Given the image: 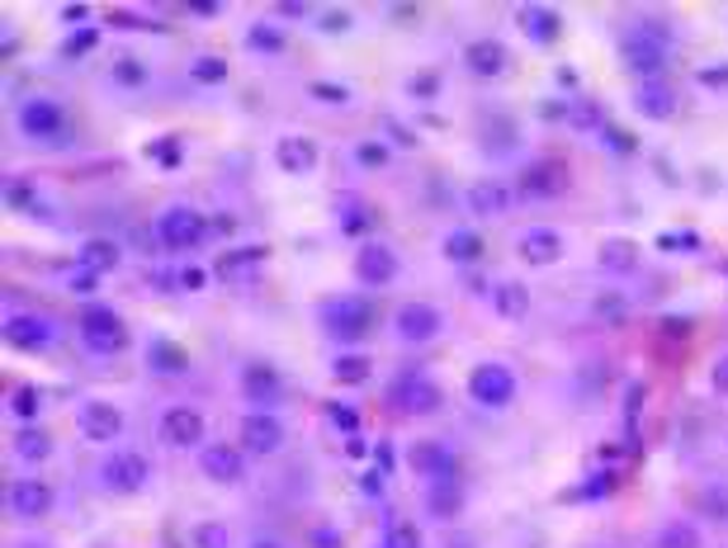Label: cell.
<instances>
[{
    "instance_id": "48",
    "label": "cell",
    "mask_w": 728,
    "mask_h": 548,
    "mask_svg": "<svg viewBox=\"0 0 728 548\" xmlns=\"http://www.w3.org/2000/svg\"><path fill=\"white\" fill-rule=\"evenodd\" d=\"M62 20H67V24H81V20H85V5H67Z\"/></svg>"
},
{
    "instance_id": "18",
    "label": "cell",
    "mask_w": 728,
    "mask_h": 548,
    "mask_svg": "<svg viewBox=\"0 0 728 548\" xmlns=\"http://www.w3.org/2000/svg\"><path fill=\"white\" fill-rule=\"evenodd\" d=\"M516 247L525 255V265H539V270L553 265V261H563V237L553 233V227H530Z\"/></svg>"
},
{
    "instance_id": "16",
    "label": "cell",
    "mask_w": 728,
    "mask_h": 548,
    "mask_svg": "<svg viewBox=\"0 0 728 548\" xmlns=\"http://www.w3.org/2000/svg\"><path fill=\"white\" fill-rule=\"evenodd\" d=\"M10 511L20 515V521H38V515H48L52 511V487L38 483V478L10 483Z\"/></svg>"
},
{
    "instance_id": "44",
    "label": "cell",
    "mask_w": 728,
    "mask_h": 548,
    "mask_svg": "<svg viewBox=\"0 0 728 548\" xmlns=\"http://www.w3.org/2000/svg\"><path fill=\"white\" fill-rule=\"evenodd\" d=\"M312 95H318V99H336V105H346V85H326V81H318V85H312Z\"/></svg>"
},
{
    "instance_id": "8",
    "label": "cell",
    "mask_w": 728,
    "mask_h": 548,
    "mask_svg": "<svg viewBox=\"0 0 728 548\" xmlns=\"http://www.w3.org/2000/svg\"><path fill=\"white\" fill-rule=\"evenodd\" d=\"M20 128L34 142H57L67 133V114L57 99H28V105L20 109Z\"/></svg>"
},
{
    "instance_id": "4",
    "label": "cell",
    "mask_w": 728,
    "mask_h": 548,
    "mask_svg": "<svg viewBox=\"0 0 728 548\" xmlns=\"http://www.w3.org/2000/svg\"><path fill=\"white\" fill-rule=\"evenodd\" d=\"M156 237H162V247L166 251H194L199 241H204V218H199L194 209H166L162 218H156Z\"/></svg>"
},
{
    "instance_id": "45",
    "label": "cell",
    "mask_w": 728,
    "mask_h": 548,
    "mask_svg": "<svg viewBox=\"0 0 728 548\" xmlns=\"http://www.w3.org/2000/svg\"><path fill=\"white\" fill-rule=\"evenodd\" d=\"M360 162H365V166H383V162H389V152H383L379 142H365V147H360Z\"/></svg>"
},
{
    "instance_id": "27",
    "label": "cell",
    "mask_w": 728,
    "mask_h": 548,
    "mask_svg": "<svg viewBox=\"0 0 728 548\" xmlns=\"http://www.w3.org/2000/svg\"><path fill=\"white\" fill-rule=\"evenodd\" d=\"M559 190H563V166L539 162L525 170V194H559Z\"/></svg>"
},
{
    "instance_id": "11",
    "label": "cell",
    "mask_w": 728,
    "mask_h": 548,
    "mask_svg": "<svg viewBox=\"0 0 728 548\" xmlns=\"http://www.w3.org/2000/svg\"><path fill=\"white\" fill-rule=\"evenodd\" d=\"M326 326L341 341H365L369 326H374V312H369L365 298H341L336 308H326Z\"/></svg>"
},
{
    "instance_id": "46",
    "label": "cell",
    "mask_w": 728,
    "mask_h": 548,
    "mask_svg": "<svg viewBox=\"0 0 728 548\" xmlns=\"http://www.w3.org/2000/svg\"><path fill=\"white\" fill-rule=\"evenodd\" d=\"M360 492H365V497H383V473H365V478H360Z\"/></svg>"
},
{
    "instance_id": "33",
    "label": "cell",
    "mask_w": 728,
    "mask_h": 548,
    "mask_svg": "<svg viewBox=\"0 0 728 548\" xmlns=\"http://www.w3.org/2000/svg\"><path fill=\"white\" fill-rule=\"evenodd\" d=\"M261 261H265V251L261 247H247V251H232V255H223L218 261V274H247V270H261Z\"/></svg>"
},
{
    "instance_id": "20",
    "label": "cell",
    "mask_w": 728,
    "mask_h": 548,
    "mask_svg": "<svg viewBox=\"0 0 728 548\" xmlns=\"http://www.w3.org/2000/svg\"><path fill=\"white\" fill-rule=\"evenodd\" d=\"M634 109L644 114V119H653V123H667V119L677 114V95L667 91L663 81H644V85L634 91Z\"/></svg>"
},
{
    "instance_id": "23",
    "label": "cell",
    "mask_w": 728,
    "mask_h": 548,
    "mask_svg": "<svg viewBox=\"0 0 728 548\" xmlns=\"http://www.w3.org/2000/svg\"><path fill=\"white\" fill-rule=\"evenodd\" d=\"M275 162H279V170H289V176H308V170L318 166V147H312L308 138H279Z\"/></svg>"
},
{
    "instance_id": "30",
    "label": "cell",
    "mask_w": 728,
    "mask_h": 548,
    "mask_svg": "<svg viewBox=\"0 0 728 548\" xmlns=\"http://www.w3.org/2000/svg\"><path fill=\"white\" fill-rule=\"evenodd\" d=\"M601 265L616 270V274H630L639 265V247H634V241H606V247H601Z\"/></svg>"
},
{
    "instance_id": "32",
    "label": "cell",
    "mask_w": 728,
    "mask_h": 548,
    "mask_svg": "<svg viewBox=\"0 0 728 548\" xmlns=\"http://www.w3.org/2000/svg\"><path fill=\"white\" fill-rule=\"evenodd\" d=\"M109 76L119 85H128V91H138V85H147V62H138V57H114Z\"/></svg>"
},
{
    "instance_id": "40",
    "label": "cell",
    "mask_w": 728,
    "mask_h": 548,
    "mask_svg": "<svg viewBox=\"0 0 728 548\" xmlns=\"http://www.w3.org/2000/svg\"><path fill=\"white\" fill-rule=\"evenodd\" d=\"M194 548H227V529L218 521H199L194 525Z\"/></svg>"
},
{
    "instance_id": "9",
    "label": "cell",
    "mask_w": 728,
    "mask_h": 548,
    "mask_svg": "<svg viewBox=\"0 0 728 548\" xmlns=\"http://www.w3.org/2000/svg\"><path fill=\"white\" fill-rule=\"evenodd\" d=\"M241 450L247 454H279L284 450V426H279V416H270V412H251V416H241Z\"/></svg>"
},
{
    "instance_id": "14",
    "label": "cell",
    "mask_w": 728,
    "mask_h": 548,
    "mask_svg": "<svg viewBox=\"0 0 728 548\" xmlns=\"http://www.w3.org/2000/svg\"><path fill=\"white\" fill-rule=\"evenodd\" d=\"M162 444L170 450H190V444H204V416L194 407H170L162 416Z\"/></svg>"
},
{
    "instance_id": "1",
    "label": "cell",
    "mask_w": 728,
    "mask_h": 548,
    "mask_svg": "<svg viewBox=\"0 0 728 548\" xmlns=\"http://www.w3.org/2000/svg\"><path fill=\"white\" fill-rule=\"evenodd\" d=\"M620 57H624V67H630L634 76L658 81L667 71V34L658 24H639L634 34L620 38Z\"/></svg>"
},
{
    "instance_id": "49",
    "label": "cell",
    "mask_w": 728,
    "mask_h": 548,
    "mask_svg": "<svg viewBox=\"0 0 728 548\" xmlns=\"http://www.w3.org/2000/svg\"><path fill=\"white\" fill-rule=\"evenodd\" d=\"M180 284H184V288H199V284H204V274H199V270H184Z\"/></svg>"
},
{
    "instance_id": "3",
    "label": "cell",
    "mask_w": 728,
    "mask_h": 548,
    "mask_svg": "<svg viewBox=\"0 0 728 548\" xmlns=\"http://www.w3.org/2000/svg\"><path fill=\"white\" fill-rule=\"evenodd\" d=\"M99 478H105V487L109 492H119V497H133V492H142L147 487V478H152V464L142 458L138 450H119V454H109L105 458V468H99Z\"/></svg>"
},
{
    "instance_id": "19",
    "label": "cell",
    "mask_w": 728,
    "mask_h": 548,
    "mask_svg": "<svg viewBox=\"0 0 728 548\" xmlns=\"http://www.w3.org/2000/svg\"><path fill=\"white\" fill-rule=\"evenodd\" d=\"M511 209V190L502 180H478L474 190H468V213L474 218H502Z\"/></svg>"
},
{
    "instance_id": "6",
    "label": "cell",
    "mask_w": 728,
    "mask_h": 548,
    "mask_svg": "<svg viewBox=\"0 0 728 548\" xmlns=\"http://www.w3.org/2000/svg\"><path fill=\"white\" fill-rule=\"evenodd\" d=\"M393 326H397V336L411 341V345H426V341H435L440 331H445V317H440V308H431V302H403L393 317Z\"/></svg>"
},
{
    "instance_id": "39",
    "label": "cell",
    "mask_w": 728,
    "mask_h": 548,
    "mask_svg": "<svg viewBox=\"0 0 728 548\" xmlns=\"http://www.w3.org/2000/svg\"><path fill=\"white\" fill-rule=\"evenodd\" d=\"M10 407H14V416H20V421H34V416L43 412V393H38V388H20Z\"/></svg>"
},
{
    "instance_id": "36",
    "label": "cell",
    "mask_w": 728,
    "mask_h": 548,
    "mask_svg": "<svg viewBox=\"0 0 728 548\" xmlns=\"http://www.w3.org/2000/svg\"><path fill=\"white\" fill-rule=\"evenodd\" d=\"M14 454H20V458H34V464H38V458L52 454V440L43 436V430H24V436L14 440Z\"/></svg>"
},
{
    "instance_id": "50",
    "label": "cell",
    "mask_w": 728,
    "mask_h": 548,
    "mask_svg": "<svg viewBox=\"0 0 728 548\" xmlns=\"http://www.w3.org/2000/svg\"><path fill=\"white\" fill-rule=\"evenodd\" d=\"M251 548H279V544H251Z\"/></svg>"
},
{
    "instance_id": "22",
    "label": "cell",
    "mask_w": 728,
    "mask_h": 548,
    "mask_svg": "<svg viewBox=\"0 0 728 548\" xmlns=\"http://www.w3.org/2000/svg\"><path fill=\"white\" fill-rule=\"evenodd\" d=\"M516 20H521V28H525V34H530L535 43H559V34H563L559 10H549V5H521Z\"/></svg>"
},
{
    "instance_id": "24",
    "label": "cell",
    "mask_w": 728,
    "mask_h": 548,
    "mask_svg": "<svg viewBox=\"0 0 728 548\" xmlns=\"http://www.w3.org/2000/svg\"><path fill=\"white\" fill-rule=\"evenodd\" d=\"M241 388H247V393L261 402V407H270V402H275L279 393H284V383H279V373L270 369V365H251L247 373H241Z\"/></svg>"
},
{
    "instance_id": "17",
    "label": "cell",
    "mask_w": 728,
    "mask_h": 548,
    "mask_svg": "<svg viewBox=\"0 0 728 548\" xmlns=\"http://www.w3.org/2000/svg\"><path fill=\"white\" fill-rule=\"evenodd\" d=\"M355 274H360V284H393L397 279V255L389 247H379V241H369V247H360V255H355Z\"/></svg>"
},
{
    "instance_id": "2",
    "label": "cell",
    "mask_w": 728,
    "mask_h": 548,
    "mask_svg": "<svg viewBox=\"0 0 728 548\" xmlns=\"http://www.w3.org/2000/svg\"><path fill=\"white\" fill-rule=\"evenodd\" d=\"M76 331H81L85 350H95V355H114V350H123V341H128L123 317L105 308V302H85L76 317Z\"/></svg>"
},
{
    "instance_id": "28",
    "label": "cell",
    "mask_w": 728,
    "mask_h": 548,
    "mask_svg": "<svg viewBox=\"0 0 728 548\" xmlns=\"http://www.w3.org/2000/svg\"><path fill=\"white\" fill-rule=\"evenodd\" d=\"M445 255H450V261H460V265H474V261H482V237L468 233V227H460V233L445 237Z\"/></svg>"
},
{
    "instance_id": "15",
    "label": "cell",
    "mask_w": 728,
    "mask_h": 548,
    "mask_svg": "<svg viewBox=\"0 0 728 548\" xmlns=\"http://www.w3.org/2000/svg\"><path fill=\"white\" fill-rule=\"evenodd\" d=\"M393 402L403 412H411V416H431V412H440V388L431 383V379H421V373H407V379H397V388H393Z\"/></svg>"
},
{
    "instance_id": "35",
    "label": "cell",
    "mask_w": 728,
    "mask_h": 548,
    "mask_svg": "<svg viewBox=\"0 0 728 548\" xmlns=\"http://www.w3.org/2000/svg\"><path fill=\"white\" fill-rule=\"evenodd\" d=\"M332 379L336 383H365L369 379V359L365 355H341L332 365Z\"/></svg>"
},
{
    "instance_id": "29",
    "label": "cell",
    "mask_w": 728,
    "mask_h": 548,
    "mask_svg": "<svg viewBox=\"0 0 728 548\" xmlns=\"http://www.w3.org/2000/svg\"><path fill=\"white\" fill-rule=\"evenodd\" d=\"M147 359H152L156 373H180L184 365H190V355H184L180 345H170V341H152L147 345Z\"/></svg>"
},
{
    "instance_id": "38",
    "label": "cell",
    "mask_w": 728,
    "mask_h": 548,
    "mask_svg": "<svg viewBox=\"0 0 728 548\" xmlns=\"http://www.w3.org/2000/svg\"><path fill=\"white\" fill-rule=\"evenodd\" d=\"M247 48H261V52H279L284 48V34L275 24H255L251 34H247Z\"/></svg>"
},
{
    "instance_id": "12",
    "label": "cell",
    "mask_w": 728,
    "mask_h": 548,
    "mask_svg": "<svg viewBox=\"0 0 728 548\" xmlns=\"http://www.w3.org/2000/svg\"><path fill=\"white\" fill-rule=\"evenodd\" d=\"M76 426H81L85 440H114L123 430V412L114 407V402L91 397V402H81V407H76Z\"/></svg>"
},
{
    "instance_id": "25",
    "label": "cell",
    "mask_w": 728,
    "mask_h": 548,
    "mask_svg": "<svg viewBox=\"0 0 728 548\" xmlns=\"http://www.w3.org/2000/svg\"><path fill=\"white\" fill-rule=\"evenodd\" d=\"M114 265H119V247H114V241H85V247H81V255H76V270H85V274H95V279H99V274H109Z\"/></svg>"
},
{
    "instance_id": "7",
    "label": "cell",
    "mask_w": 728,
    "mask_h": 548,
    "mask_svg": "<svg viewBox=\"0 0 728 548\" xmlns=\"http://www.w3.org/2000/svg\"><path fill=\"white\" fill-rule=\"evenodd\" d=\"M5 345L28 350V355L48 350V345H52V322H48V317H38V312H10L5 317Z\"/></svg>"
},
{
    "instance_id": "41",
    "label": "cell",
    "mask_w": 728,
    "mask_h": 548,
    "mask_svg": "<svg viewBox=\"0 0 728 548\" xmlns=\"http://www.w3.org/2000/svg\"><path fill=\"white\" fill-rule=\"evenodd\" d=\"M341 227H346V233H369V227H374V218H369V209L350 204V209H346V218H341Z\"/></svg>"
},
{
    "instance_id": "13",
    "label": "cell",
    "mask_w": 728,
    "mask_h": 548,
    "mask_svg": "<svg viewBox=\"0 0 728 548\" xmlns=\"http://www.w3.org/2000/svg\"><path fill=\"white\" fill-rule=\"evenodd\" d=\"M407 464H411V473H421V478H431V483L454 478V454H450V444H440V440H417Z\"/></svg>"
},
{
    "instance_id": "5",
    "label": "cell",
    "mask_w": 728,
    "mask_h": 548,
    "mask_svg": "<svg viewBox=\"0 0 728 548\" xmlns=\"http://www.w3.org/2000/svg\"><path fill=\"white\" fill-rule=\"evenodd\" d=\"M468 397H474L478 407H506V402L516 397V373L506 365H478L468 373Z\"/></svg>"
},
{
    "instance_id": "42",
    "label": "cell",
    "mask_w": 728,
    "mask_h": 548,
    "mask_svg": "<svg viewBox=\"0 0 728 548\" xmlns=\"http://www.w3.org/2000/svg\"><path fill=\"white\" fill-rule=\"evenodd\" d=\"M709 388H715V393H724V397H728V355H719L715 365H709Z\"/></svg>"
},
{
    "instance_id": "10",
    "label": "cell",
    "mask_w": 728,
    "mask_h": 548,
    "mask_svg": "<svg viewBox=\"0 0 728 548\" xmlns=\"http://www.w3.org/2000/svg\"><path fill=\"white\" fill-rule=\"evenodd\" d=\"M199 468H204V478L232 487L247 478V454H241L237 444H204V450H199Z\"/></svg>"
},
{
    "instance_id": "31",
    "label": "cell",
    "mask_w": 728,
    "mask_h": 548,
    "mask_svg": "<svg viewBox=\"0 0 728 548\" xmlns=\"http://www.w3.org/2000/svg\"><path fill=\"white\" fill-rule=\"evenodd\" d=\"M658 548H701V529L691 521H672L667 529H658Z\"/></svg>"
},
{
    "instance_id": "47",
    "label": "cell",
    "mask_w": 728,
    "mask_h": 548,
    "mask_svg": "<svg viewBox=\"0 0 728 548\" xmlns=\"http://www.w3.org/2000/svg\"><path fill=\"white\" fill-rule=\"evenodd\" d=\"M332 426H341V430H355V412H350V407H332Z\"/></svg>"
},
{
    "instance_id": "43",
    "label": "cell",
    "mask_w": 728,
    "mask_h": 548,
    "mask_svg": "<svg viewBox=\"0 0 728 548\" xmlns=\"http://www.w3.org/2000/svg\"><path fill=\"white\" fill-rule=\"evenodd\" d=\"M350 28V14L346 10H326L322 14V34H346Z\"/></svg>"
},
{
    "instance_id": "26",
    "label": "cell",
    "mask_w": 728,
    "mask_h": 548,
    "mask_svg": "<svg viewBox=\"0 0 728 548\" xmlns=\"http://www.w3.org/2000/svg\"><path fill=\"white\" fill-rule=\"evenodd\" d=\"M492 308L502 312V317H511V322H516V317H525L530 312V288L525 284H497V294H492Z\"/></svg>"
},
{
    "instance_id": "37",
    "label": "cell",
    "mask_w": 728,
    "mask_h": 548,
    "mask_svg": "<svg viewBox=\"0 0 728 548\" xmlns=\"http://www.w3.org/2000/svg\"><path fill=\"white\" fill-rule=\"evenodd\" d=\"M190 76L199 85H223L227 81V62H223V57H199V62L190 67Z\"/></svg>"
},
{
    "instance_id": "34",
    "label": "cell",
    "mask_w": 728,
    "mask_h": 548,
    "mask_svg": "<svg viewBox=\"0 0 728 548\" xmlns=\"http://www.w3.org/2000/svg\"><path fill=\"white\" fill-rule=\"evenodd\" d=\"M379 548H421V529L411 525V521H389Z\"/></svg>"
},
{
    "instance_id": "21",
    "label": "cell",
    "mask_w": 728,
    "mask_h": 548,
    "mask_svg": "<svg viewBox=\"0 0 728 548\" xmlns=\"http://www.w3.org/2000/svg\"><path fill=\"white\" fill-rule=\"evenodd\" d=\"M464 62H468L474 76H502V71H506V48L497 38H474L464 48Z\"/></svg>"
}]
</instances>
